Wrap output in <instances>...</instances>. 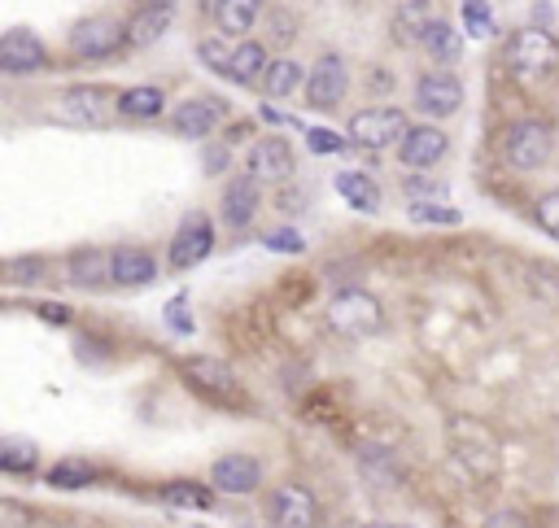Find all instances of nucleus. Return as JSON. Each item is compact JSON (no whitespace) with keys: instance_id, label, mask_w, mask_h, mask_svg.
I'll return each instance as SVG.
<instances>
[{"instance_id":"obj_44","label":"nucleus","mask_w":559,"mask_h":528,"mask_svg":"<svg viewBox=\"0 0 559 528\" xmlns=\"http://www.w3.org/2000/svg\"><path fill=\"white\" fill-rule=\"evenodd\" d=\"M201 9H206V14H210V9H214V0H201Z\"/></svg>"},{"instance_id":"obj_21","label":"nucleus","mask_w":559,"mask_h":528,"mask_svg":"<svg viewBox=\"0 0 559 528\" xmlns=\"http://www.w3.org/2000/svg\"><path fill=\"white\" fill-rule=\"evenodd\" d=\"M171 22H175V5H140L136 18L127 22V44H132V48H145V44H153V40H162Z\"/></svg>"},{"instance_id":"obj_27","label":"nucleus","mask_w":559,"mask_h":528,"mask_svg":"<svg viewBox=\"0 0 559 528\" xmlns=\"http://www.w3.org/2000/svg\"><path fill=\"white\" fill-rule=\"evenodd\" d=\"M166 105V92L153 88V83H140V88H127L118 96V114L123 118H158Z\"/></svg>"},{"instance_id":"obj_17","label":"nucleus","mask_w":559,"mask_h":528,"mask_svg":"<svg viewBox=\"0 0 559 528\" xmlns=\"http://www.w3.org/2000/svg\"><path fill=\"white\" fill-rule=\"evenodd\" d=\"M249 171L258 179H267V184H280V179L293 175V149L284 136H263L249 149Z\"/></svg>"},{"instance_id":"obj_6","label":"nucleus","mask_w":559,"mask_h":528,"mask_svg":"<svg viewBox=\"0 0 559 528\" xmlns=\"http://www.w3.org/2000/svg\"><path fill=\"white\" fill-rule=\"evenodd\" d=\"M127 44V27L123 22H114V18H83L75 31H70V57H79V62H101V57H110L118 53V48Z\"/></svg>"},{"instance_id":"obj_35","label":"nucleus","mask_w":559,"mask_h":528,"mask_svg":"<svg viewBox=\"0 0 559 528\" xmlns=\"http://www.w3.org/2000/svg\"><path fill=\"white\" fill-rule=\"evenodd\" d=\"M197 53H201V62H206L210 70L228 75V66H232V48H223L219 40H201V44H197Z\"/></svg>"},{"instance_id":"obj_32","label":"nucleus","mask_w":559,"mask_h":528,"mask_svg":"<svg viewBox=\"0 0 559 528\" xmlns=\"http://www.w3.org/2000/svg\"><path fill=\"white\" fill-rule=\"evenodd\" d=\"M463 27H468L472 40H490L498 31L494 27V9L485 5V0H463Z\"/></svg>"},{"instance_id":"obj_4","label":"nucleus","mask_w":559,"mask_h":528,"mask_svg":"<svg viewBox=\"0 0 559 528\" xmlns=\"http://www.w3.org/2000/svg\"><path fill=\"white\" fill-rule=\"evenodd\" d=\"M407 131H411V123L402 110H359L350 118V144H359L367 153L398 149Z\"/></svg>"},{"instance_id":"obj_7","label":"nucleus","mask_w":559,"mask_h":528,"mask_svg":"<svg viewBox=\"0 0 559 528\" xmlns=\"http://www.w3.org/2000/svg\"><path fill=\"white\" fill-rule=\"evenodd\" d=\"M346 62L337 53H324L315 62V70L306 75V105L311 110H337L341 96H346Z\"/></svg>"},{"instance_id":"obj_10","label":"nucleus","mask_w":559,"mask_h":528,"mask_svg":"<svg viewBox=\"0 0 559 528\" xmlns=\"http://www.w3.org/2000/svg\"><path fill=\"white\" fill-rule=\"evenodd\" d=\"M415 105L428 118H450L463 105V83L450 70H433V75H424L415 83Z\"/></svg>"},{"instance_id":"obj_40","label":"nucleus","mask_w":559,"mask_h":528,"mask_svg":"<svg viewBox=\"0 0 559 528\" xmlns=\"http://www.w3.org/2000/svg\"><path fill=\"white\" fill-rule=\"evenodd\" d=\"M188 302L184 297H175L171 306H166V323H171V328H180V332H193V319H188V310H184Z\"/></svg>"},{"instance_id":"obj_11","label":"nucleus","mask_w":559,"mask_h":528,"mask_svg":"<svg viewBox=\"0 0 559 528\" xmlns=\"http://www.w3.org/2000/svg\"><path fill=\"white\" fill-rule=\"evenodd\" d=\"M210 485L219 494H254L263 485V463L254 454H223L219 463L210 467Z\"/></svg>"},{"instance_id":"obj_34","label":"nucleus","mask_w":559,"mask_h":528,"mask_svg":"<svg viewBox=\"0 0 559 528\" xmlns=\"http://www.w3.org/2000/svg\"><path fill=\"white\" fill-rule=\"evenodd\" d=\"M346 140L350 136H337V131H328V127H311V131H306V144H311V153H324V158H328V153L346 149Z\"/></svg>"},{"instance_id":"obj_16","label":"nucleus","mask_w":559,"mask_h":528,"mask_svg":"<svg viewBox=\"0 0 559 528\" xmlns=\"http://www.w3.org/2000/svg\"><path fill=\"white\" fill-rule=\"evenodd\" d=\"M223 114H228L223 101H184V105H175L171 127L180 131L184 140H210L214 131H219Z\"/></svg>"},{"instance_id":"obj_31","label":"nucleus","mask_w":559,"mask_h":528,"mask_svg":"<svg viewBox=\"0 0 559 528\" xmlns=\"http://www.w3.org/2000/svg\"><path fill=\"white\" fill-rule=\"evenodd\" d=\"M411 223H433V227H459L463 214L455 206H446V201H411L407 206Z\"/></svg>"},{"instance_id":"obj_30","label":"nucleus","mask_w":559,"mask_h":528,"mask_svg":"<svg viewBox=\"0 0 559 528\" xmlns=\"http://www.w3.org/2000/svg\"><path fill=\"white\" fill-rule=\"evenodd\" d=\"M92 480H97V467L83 463V459H62V463H53V472H49L53 489H83V485H92Z\"/></svg>"},{"instance_id":"obj_42","label":"nucleus","mask_w":559,"mask_h":528,"mask_svg":"<svg viewBox=\"0 0 559 528\" xmlns=\"http://www.w3.org/2000/svg\"><path fill=\"white\" fill-rule=\"evenodd\" d=\"M0 520H5V524H22V511L14 507V502H0Z\"/></svg>"},{"instance_id":"obj_43","label":"nucleus","mask_w":559,"mask_h":528,"mask_svg":"<svg viewBox=\"0 0 559 528\" xmlns=\"http://www.w3.org/2000/svg\"><path fill=\"white\" fill-rule=\"evenodd\" d=\"M140 5H175V0H140Z\"/></svg>"},{"instance_id":"obj_22","label":"nucleus","mask_w":559,"mask_h":528,"mask_svg":"<svg viewBox=\"0 0 559 528\" xmlns=\"http://www.w3.org/2000/svg\"><path fill=\"white\" fill-rule=\"evenodd\" d=\"M66 280L75 288H101L110 280V254L105 249H79V254H70Z\"/></svg>"},{"instance_id":"obj_5","label":"nucleus","mask_w":559,"mask_h":528,"mask_svg":"<svg viewBox=\"0 0 559 528\" xmlns=\"http://www.w3.org/2000/svg\"><path fill=\"white\" fill-rule=\"evenodd\" d=\"M184 380L193 384L197 393H206L210 402H223V406H241L245 402V389L236 380V371L228 363L210 354H197V358H184Z\"/></svg>"},{"instance_id":"obj_9","label":"nucleus","mask_w":559,"mask_h":528,"mask_svg":"<svg viewBox=\"0 0 559 528\" xmlns=\"http://www.w3.org/2000/svg\"><path fill=\"white\" fill-rule=\"evenodd\" d=\"M446 149H450L446 131L433 127V123H420V127H411L407 136H402L398 158H402V166H407V171H428V166H437V162L446 158Z\"/></svg>"},{"instance_id":"obj_38","label":"nucleus","mask_w":559,"mask_h":528,"mask_svg":"<svg viewBox=\"0 0 559 528\" xmlns=\"http://www.w3.org/2000/svg\"><path fill=\"white\" fill-rule=\"evenodd\" d=\"M398 22H402V27H415V35H420L428 22H433V9H428V0H407V5H402V14H398Z\"/></svg>"},{"instance_id":"obj_2","label":"nucleus","mask_w":559,"mask_h":528,"mask_svg":"<svg viewBox=\"0 0 559 528\" xmlns=\"http://www.w3.org/2000/svg\"><path fill=\"white\" fill-rule=\"evenodd\" d=\"M507 66L520 79H542L559 66V40L542 27H525L507 40Z\"/></svg>"},{"instance_id":"obj_24","label":"nucleus","mask_w":559,"mask_h":528,"mask_svg":"<svg viewBox=\"0 0 559 528\" xmlns=\"http://www.w3.org/2000/svg\"><path fill=\"white\" fill-rule=\"evenodd\" d=\"M302 83H306L302 66H297L293 57H276V62L267 66V75H263V96L267 101H284V96H293Z\"/></svg>"},{"instance_id":"obj_41","label":"nucleus","mask_w":559,"mask_h":528,"mask_svg":"<svg viewBox=\"0 0 559 528\" xmlns=\"http://www.w3.org/2000/svg\"><path fill=\"white\" fill-rule=\"evenodd\" d=\"M40 315L49 319V323H66V319H70V310H62L57 302H44V306H40Z\"/></svg>"},{"instance_id":"obj_14","label":"nucleus","mask_w":559,"mask_h":528,"mask_svg":"<svg viewBox=\"0 0 559 528\" xmlns=\"http://www.w3.org/2000/svg\"><path fill=\"white\" fill-rule=\"evenodd\" d=\"M271 520L284 528H315L319 524V502L302 485H280L271 494Z\"/></svg>"},{"instance_id":"obj_19","label":"nucleus","mask_w":559,"mask_h":528,"mask_svg":"<svg viewBox=\"0 0 559 528\" xmlns=\"http://www.w3.org/2000/svg\"><path fill=\"white\" fill-rule=\"evenodd\" d=\"M420 48L428 57H433L437 66H455L459 57H463V40H459V31H455V22H446V18H433L428 27L420 31Z\"/></svg>"},{"instance_id":"obj_37","label":"nucleus","mask_w":559,"mask_h":528,"mask_svg":"<svg viewBox=\"0 0 559 528\" xmlns=\"http://www.w3.org/2000/svg\"><path fill=\"white\" fill-rule=\"evenodd\" d=\"M533 214H538V227H542V232L559 236V188H555V192H546V197L538 201V210H533Z\"/></svg>"},{"instance_id":"obj_23","label":"nucleus","mask_w":559,"mask_h":528,"mask_svg":"<svg viewBox=\"0 0 559 528\" xmlns=\"http://www.w3.org/2000/svg\"><path fill=\"white\" fill-rule=\"evenodd\" d=\"M267 48L258 44V40H245V44H236L232 48V66H228V79L232 83H263V75H267Z\"/></svg>"},{"instance_id":"obj_13","label":"nucleus","mask_w":559,"mask_h":528,"mask_svg":"<svg viewBox=\"0 0 559 528\" xmlns=\"http://www.w3.org/2000/svg\"><path fill=\"white\" fill-rule=\"evenodd\" d=\"M49 57H44V44L35 40V31L27 27H14L5 31V40H0V70L5 75H35Z\"/></svg>"},{"instance_id":"obj_26","label":"nucleus","mask_w":559,"mask_h":528,"mask_svg":"<svg viewBox=\"0 0 559 528\" xmlns=\"http://www.w3.org/2000/svg\"><path fill=\"white\" fill-rule=\"evenodd\" d=\"M40 463V446L31 437H5L0 441V472L9 476H31Z\"/></svg>"},{"instance_id":"obj_1","label":"nucleus","mask_w":559,"mask_h":528,"mask_svg":"<svg viewBox=\"0 0 559 528\" xmlns=\"http://www.w3.org/2000/svg\"><path fill=\"white\" fill-rule=\"evenodd\" d=\"M380 323H385V310H380V302L372 293H363V288H341L328 302V328L337 336L367 341V336L380 332Z\"/></svg>"},{"instance_id":"obj_33","label":"nucleus","mask_w":559,"mask_h":528,"mask_svg":"<svg viewBox=\"0 0 559 528\" xmlns=\"http://www.w3.org/2000/svg\"><path fill=\"white\" fill-rule=\"evenodd\" d=\"M402 192H407V201H450V188L437 184V179H424V171L420 175L411 171L402 179Z\"/></svg>"},{"instance_id":"obj_25","label":"nucleus","mask_w":559,"mask_h":528,"mask_svg":"<svg viewBox=\"0 0 559 528\" xmlns=\"http://www.w3.org/2000/svg\"><path fill=\"white\" fill-rule=\"evenodd\" d=\"M337 192L350 201L354 210H363V214L380 210V188H376V179H367L363 171H341L337 175Z\"/></svg>"},{"instance_id":"obj_28","label":"nucleus","mask_w":559,"mask_h":528,"mask_svg":"<svg viewBox=\"0 0 559 528\" xmlns=\"http://www.w3.org/2000/svg\"><path fill=\"white\" fill-rule=\"evenodd\" d=\"M359 467H363V476L372 480V485H398L402 480V467L385 446H363L359 450Z\"/></svg>"},{"instance_id":"obj_39","label":"nucleus","mask_w":559,"mask_h":528,"mask_svg":"<svg viewBox=\"0 0 559 528\" xmlns=\"http://www.w3.org/2000/svg\"><path fill=\"white\" fill-rule=\"evenodd\" d=\"M267 249H289V254H302V249H306V240L297 236V232H289V227H284V232H271V236H267Z\"/></svg>"},{"instance_id":"obj_3","label":"nucleus","mask_w":559,"mask_h":528,"mask_svg":"<svg viewBox=\"0 0 559 528\" xmlns=\"http://www.w3.org/2000/svg\"><path fill=\"white\" fill-rule=\"evenodd\" d=\"M503 162L511 171H542L551 162V127L538 123V118L511 123L503 136Z\"/></svg>"},{"instance_id":"obj_8","label":"nucleus","mask_w":559,"mask_h":528,"mask_svg":"<svg viewBox=\"0 0 559 528\" xmlns=\"http://www.w3.org/2000/svg\"><path fill=\"white\" fill-rule=\"evenodd\" d=\"M214 249V227L206 214H188V219L180 223V232H175L171 240V267L175 271H188L197 267V262H206Z\"/></svg>"},{"instance_id":"obj_20","label":"nucleus","mask_w":559,"mask_h":528,"mask_svg":"<svg viewBox=\"0 0 559 528\" xmlns=\"http://www.w3.org/2000/svg\"><path fill=\"white\" fill-rule=\"evenodd\" d=\"M267 0H214V27H219V35H245L249 27H254L258 18H263Z\"/></svg>"},{"instance_id":"obj_29","label":"nucleus","mask_w":559,"mask_h":528,"mask_svg":"<svg viewBox=\"0 0 559 528\" xmlns=\"http://www.w3.org/2000/svg\"><path fill=\"white\" fill-rule=\"evenodd\" d=\"M214 494H219V489H206V485H193V480H175V485H166L162 489V502L166 507H188V511H206V507H214Z\"/></svg>"},{"instance_id":"obj_12","label":"nucleus","mask_w":559,"mask_h":528,"mask_svg":"<svg viewBox=\"0 0 559 528\" xmlns=\"http://www.w3.org/2000/svg\"><path fill=\"white\" fill-rule=\"evenodd\" d=\"M57 118L66 123H79V127H101L110 118V92L105 88H70L57 96Z\"/></svg>"},{"instance_id":"obj_36","label":"nucleus","mask_w":559,"mask_h":528,"mask_svg":"<svg viewBox=\"0 0 559 528\" xmlns=\"http://www.w3.org/2000/svg\"><path fill=\"white\" fill-rule=\"evenodd\" d=\"M293 35H297L293 14H284V9H271V14H267V40L271 44H289Z\"/></svg>"},{"instance_id":"obj_15","label":"nucleus","mask_w":559,"mask_h":528,"mask_svg":"<svg viewBox=\"0 0 559 528\" xmlns=\"http://www.w3.org/2000/svg\"><path fill=\"white\" fill-rule=\"evenodd\" d=\"M153 275H158V262H153L149 249H136V245L110 249V284H118V288H145V284H153Z\"/></svg>"},{"instance_id":"obj_18","label":"nucleus","mask_w":559,"mask_h":528,"mask_svg":"<svg viewBox=\"0 0 559 528\" xmlns=\"http://www.w3.org/2000/svg\"><path fill=\"white\" fill-rule=\"evenodd\" d=\"M258 179L254 171L249 175H236L232 184H228V192H223V219H228L236 232H245L249 223H254V214H258V201H263V192H258Z\"/></svg>"}]
</instances>
